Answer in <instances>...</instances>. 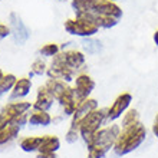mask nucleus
Segmentation results:
<instances>
[{
    "label": "nucleus",
    "instance_id": "obj_21",
    "mask_svg": "<svg viewBox=\"0 0 158 158\" xmlns=\"http://www.w3.org/2000/svg\"><path fill=\"white\" fill-rule=\"evenodd\" d=\"M42 138L43 137H25L23 139H20V148L25 152H35V151H39V147L42 144Z\"/></svg>",
    "mask_w": 158,
    "mask_h": 158
},
{
    "label": "nucleus",
    "instance_id": "obj_4",
    "mask_svg": "<svg viewBox=\"0 0 158 158\" xmlns=\"http://www.w3.org/2000/svg\"><path fill=\"white\" fill-rule=\"evenodd\" d=\"M119 132H121V125L117 124V122L105 125L94 135L92 141L86 147H95V148H101L105 152H108L111 148H114V144L117 141Z\"/></svg>",
    "mask_w": 158,
    "mask_h": 158
},
{
    "label": "nucleus",
    "instance_id": "obj_2",
    "mask_svg": "<svg viewBox=\"0 0 158 158\" xmlns=\"http://www.w3.org/2000/svg\"><path fill=\"white\" fill-rule=\"evenodd\" d=\"M106 115H108V108H98L92 111L88 117H85L81 124H79V134L85 144H89L92 138L98 131H99L106 122Z\"/></svg>",
    "mask_w": 158,
    "mask_h": 158
},
{
    "label": "nucleus",
    "instance_id": "obj_17",
    "mask_svg": "<svg viewBox=\"0 0 158 158\" xmlns=\"http://www.w3.org/2000/svg\"><path fill=\"white\" fill-rule=\"evenodd\" d=\"M52 115L49 111H39V109H32V112L29 114V121L27 124L30 127H49L52 124Z\"/></svg>",
    "mask_w": 158,
    "mask_h": 158
},
{
    "label": "nucleus",
    "instance_id": "obj_25",
    "mask_svg": "<svg viewBox=\"0 0 158 158\" xmlns=\"http://www.w3.org/2000/svg\"><path fill=\"white\" fill-rule=\"evenodd\" d=\"M46 72H48V65L43 59L38 58L35 59L33 63L30 65V76H42V75H46Z\"/></svg>",
    "mask_w": 158,
    "mask_h": 158
},
{
    "label": "nucleus",
    "instance_id": "obj_1",
    "mask_svg": "<svg viewBox=\"0 0 158 158\" xmlns=\"http://www.w3.org/2000/svg\"><path fill=\"white\" fill-rule=\"evenodd\" d=\"M147 135H148L147 127L142 124L141 121L134 125L121 128L119 135H118L117 141L114 144L112 148L114 152L118 157H124V155L131 154V152H134L137 148H139L142 145V142L147 139Z\"/></svg>",
    "mask_w": 158,
    "mask_h": 158
},
{
    "label": "nucleus",
    "instance_id": "obj_3",
    "mask_svg": "<svg viewBox=\"0 0 158 158\" xmlns=\"http://www.w3.org/2000/svg\"><path fill=\"white\" fill-rule=\"evenodd\" d=\"M65 32L72 36H78V38H92L99 32V26L95 23L89 17H78L75 16L73 19H68L65 22Z\"/></svg>",
    "mask_w": 158,
    "mask_h": 158
},
{
    "label": "nucleus",
    "instance_id": "obj_7",
    "mask_svg": "<svg viewBox=\"0 0 158 158\" xmlns=\"http://www.w3.org/2000/svg\"><path fill=\"white\" fill-rule=\"evenodd\" d=\"M132 102V95L129 92H122L114 99V102L111 104V106H108V115H106V122L112 124L115 121H118L119 118H122L127 111L131 106Z\"/></svg>",
    "mask_w": 158,
    "mask_h": 158
},
{
    "label": "nucleus",
    "instance_id": "obj_30",
    "mask_svg": "<svg viewBox=\"0 0 158 158\" xmlns=\"http://www.w3.org/2000/svg\"><path fill=\"white\" fill-rule=\"evenodd\" d=\"M152 134H154V137L158 138V114L155 115L154 124H152Z\"/></svg>",
    "mask_w": 158,
    "mask_h": 158
},
{
    "label": "nucleus",
    "instance_id": "obj_26",
    "mask_svg": "<svg viewBox=\"0 0 158 158\" xmlns=\"http://www.w3.org/2000/svg\"><path fill=\"white\" fill-rule=\"evenodd\" d=\"M79 138H81L79 129L69 127V128H68V131H66V134H65V141H66L68 144H75Z\"/></svg>",
    "mask_w": 158,
    "mask_h": 158
},
{
    "label": "nucleus",
    "instance_id": "obj_12",
    "mask_svg": "<svg viewBox=\"0 0 158 158\" xmlns=\"http://www.w3.org/2000/svg\"><path fill=\"white\" fill-rule=\"evenodd\" d=\"M92 13L106 15V16L115 17L118 20H121V17L124 15L122 9L118 6L117 2H111V0H95L94 7H92Z\"/></svg>",
    "mask_w": 158,
    "mask_h": 158
},
{
    "label": "nucleus",
    "instance_id": "obj_31",
    "mask_svg": "<svg viewBox=\"0 0 158 158\" xmlns=\"http://www.w3.org/2000/svg\"><path fill=\"white\" fill-rule=\"evenodd\" d=\"M152 40H154V43L158 46V29L154 32V35H152Z\"/></svg>",
    "mask_w": 158,
    "mask_h": 158
},
{
    "label": "nucleus",
    "instance_id": "obj_20",
    "mask_svg": "<svg viewBox=\"0 0 158 158\" xmlns=\"http://www.w3.org/2000/svg\"><path fill=\"white\" fill-rule=\"evenodd\" d=\"M45 85H46V88L49 89L50 94L53 95L55 99H58L59 96H60L63 92H65V89L69 86V83L63 82V81H58V79H50V78H48V81L45 82Z\"/></svg>",
    "mask_w": 158,
    "mask_h": 158
},
{
    "label": "nucleus",
    "instance_id": "obj_29",
    "mask_svg": "<svg viewBox=\"0 0 158 158\" xmlns=\"http://www.w3.org/2000/svg\"><path fill=\"white\" fill-rule=\"evenodd\" d=\"M36 158H58L56 152H38Z\"/></svg>",
    "mask_w": 158,
    "mask_h": 158
},
{
    "label": "nucleus",
    "instance_id": "obj_34",
    "mask_svg": "<svg viewBox=\"0 0 158 158\" xmlns=\"http://www.w3.org/2000/svg\"><path fill=\"white\" fill-rule=\"evenodd\" d=\"M71 2H76V0H71Z\"/></svg>",
    "mask_w": 158,
    "mask_h": 158
},
{
    "label": "nucleus",
    "instance_id": "obj_23",
    "mask_svg": "<svg viewBox=\"0 0 158 158\" xmlns=\"http://www.w3.org/2000/svg\"><path fill=\"white\" fill-rule=\"evenodd\" d=\"M139 112H138L137 109L134 108H129L127 112L122 115V121H121V128H125V127H129V125H134L139 122Z\"/></svg>",
    "mask_w": 158,
    "mask_h": 158
},
{
    "label": "nucleus",
    "instance_id": "obj_8",
    "mask_svg": "<svg viewBox=\"0 0 158 158\" xmlns=\"http://www.w3.org/2000/svg\"><path fill=\"white\" fill-rule=\"evenodd\" d=\"M9 26H10V36L16 45H25L30 38V30L22 20V17L16 12L9 15Z\"/></svg>",
    "mask_w": 158,
    "mask_h": 158
},
{
    "label": "nucleus",
    "instance_id": "obj_9",
    "mask_svg": "<svg viewBox=\"0 0 158 158\" xmlns=\"http://www.w3.org/2000/svg\"><path fill=\"white\" fill-rule=\"evenodd\" d=\"M95 81L92 79L91 75H88L86 72H79L73 79V91H75L78 101L89 98L91 94L94 92V89H95Z\"/></svg>",
    "mask_w": 158,
    "mask_h": 158
},
{
    "label": "nucleus",
    "instance_id": "obj_22",
    "mask_svg": "<svg viewBox=\"0 0 158 158\" xmlns=\"http://www.w3.org/2000/svg\"><path fill=\"white\" fill-rule=\"evenodd\" d=\"M17 78L13 73H4L0 79V98L4 95V94H7L13 89L15 86V83H16Z\"/></svg>",
    "mask_w": 158,
    "mask_h": 158
},
{
    "label": "nucleus",
    "instance_id": "obj_16",
    "mask_svg": "<svg viewBox=\"0 0 158 158\" xmlns=\"http://www.w3.org/2000/svg\"><path fill=\"white\" fill-rule=\"evenodd\" d=\"M20 129L22 125H19L16 121H12V122L2 125L0 127V145H4V144L13 141L19 135Z\"/></svg>",
    "mask_w": 158,
    "mask_h": 158
},
{
    "label": "nucleus",
    "instance_id": "obj_14",
    "mask_svg": "<svg viewBox=\"0 0 158 158\" xmlns=\"http://www.w3.org/2000/svg\"><path fill=\"white\" fill-rule=\"evenodd\" d=\"M53 95L49 92V89L46 88V85H42L38 88L36 92V99L33 102V109H39V111H49L53 106L55 102Z\"/></svg>",
    "mask_w": 158,
    "mask_h": 158
},
{
    "label": "nucleus",
    "instance_id": "obj_11",
    "mask_svg": "<svg viewBox=\"0 0 158 158\" xmlns=\"http://www.w3.org/2000/svg\"><path fill=\"white\" fill-rule=\"evenodd\" d=\"M60 56H62L63 63L75 72L82 71L83 66H85V63H86V55L83 53L82 50H78V49L62 50V52H60Z\"/></svg>",
    "mask_w": 158,
    "mask_h": 158
},
{
    "label": "nucleus",
    "instance_id": "obj_33",
    "mask_svg": "<svg viewBox=\"0 0 158 158\" xmlns=\"http://www.w3.org/2000/svg\"><path fill=\"white\" fill-rule=\"evenodd\" d=\"M111 2H118V0H111Z\"/></svg>",
    "mask_w": 158,
    "mask_h": 158
},
{
    "label": "nucleus",
    "instance_id": "obj_27",
    "mask_svg": "<svg viewBox=\"0 0 158 158\" xmlns=\"http://www.w3.org/2000/svg\"><path fill=\"white\" fill-rule=\"evenodd\" d=\"M108 152H105L101 148H95V147H88V155L86 158H104Z\"/></svg>",
    "mask_w": 158,
    "mask_h": 158
},
{
    "label": "nucleus",
    "instance_id": "obj_24",
    "mask_svg": "<svg viewBox=\"0 0 158 158\" xmlns=\"http://www.w3.org/2000/svg\"><path fill=\"white\" fill-rule=\"evenodd\" d=\"M60 52H62V49H60V45H58V43H46L39 49V53L43 58H55Z\"/></svg>",
    "mask_w": 158,
    "mask_h": 158
},
{
    "label": "nucleus",
    "instance_id": "obj_32",
    "mask_svg": "<svg viewBox=\"0 0 158 158\" xmlns=\"http://www.w3.org/2000/svg\"><path fill=\"white\" fill-rule=\"evenodd\" d=\"M4 73H3V71H2V69H0V79H2V76H3Z\"/></svg>",
    "mask_w": 158,
    "mask_h": 158
},
{
    "label": "nucleus",
    "instance_id": "obj_13",
    "mask_svg": "<svg viewBox=\"0 0 158 158\" xmlns=\"http://www.w3.org/2000/svg\"><path fill=\"white\" fill-rule=\"evenodd\" d=\"M56 101H58L59 105H60L65 117H72V115L75 114L76 105H78V102H79L75 95V91H73V86H71V85L65 89V92H63Z\"/></svg>",
    "mask_w": 158,
    "mask_h": 158
},
{
    "label": "nucleus",
    "instance_id": "obj_28",
    "mask_svg": "<svg viewBox=\"0 0 158 158\" xmlns=\"http://www.w3.org/2000/svg\"><path fill=\"white\" fill-rule=\"evenodd\" d=\"M10 26L9 25H4V23H2L0 22V40H3V39H6L7 36H10Z\"/></svg>",
    "mask_w": 158,
    "mask_h": 158
},
{
    "label": "nucleus",
    "instance_id": "obj_6",
    "mask_svg": "<svg viewBox=\"0 0 158 158\" xmlns=\"http://www.w3.org/2000/svg\"><path fill=\"white\" fill-rule=\"evenodd\" d=\"M46 75L50 79H58V81H63V82H66V83H71L75 79L76 72L72 71L71 68H68L63 63L62 56L59 53L55 58H52V62H50V66L48 68Z\"/></svg>",
    "mask_w": 158,
    "mask_h": 158
},
{
    "label": "nucleus",
    "instance_id": "obj_19",
    "mask_svg": "<svg viewBox=\"0 0 158 158\" xmlns=\"http://www.w3.org/2000/svg\"><path fill=\"white\" fill-rule=\"evenodd\" d=\"M60 148V139L56 135H43L38 152H56Z\"/></svg>",
    "mask_w": 158,
    "mask_h": 158
},
{
    "label": "nucleus",
    "instance_id": "obj_10",
    "mask_svg": "<svg viewBox=\"0 0 158 158\" xmlns=\"http://www.w3.org/2000/svg\"><path fill=\"white\" fill-rule=\"evenodd\" d=\"M99 108V104H98V101L95 98H86V99H82L79 101L78 105H76V109H75V114L72 115V119H71V125L72 128H78L79 129V124H81V121L85 117H88L92 111H95V109Z\"/></svg>",
    "mask_w": 158,
    "mask_h": 158
},
{
    "label": "nucleus",
    "instance_id": "obj_18",
    "mask_svg": "<svg viewBox=\"0 0 158 158\" xmlns=\"http://www.w3.org/2000/svg\"><path fill=\"white\" fill-rule=\"evenodd\" d=\"M81 48H82V52L85 55H98L102 50V42L99 39H95L94 36L92 38H83L81 42Z\"/></svg>",
    "mask_w": 158,
    "mask_h": 158
},
{
    "label": "nucleus",
    "instance_id": "obj_5",
    "mask_svg": "<svg viewBox=\"0 0 158 158\" xmlns=\"http://www.w3.org/2000/svg\"><path fill=\"white\" fill-rule=\"evenodd\" d=\"M30 109H33V104L29 101H16L6 104L0 111V127L17 119L20 115L29 112Z\"/></svg>",
    "mask_w": 158,
    "mask_h": 158
},
{
    "label": "nucleus",
    "instance_id": "obj_15",
    "mask_svg": "<svg viewBox=\"0 0 158 158\" xmlns=\"http://www.w3.org/2000/svg\"><path fill=\"white\" fill-rule=\"evenodd\" d=\"M30 89H32V81L30 78H19L15 83L13 89L10 91V99L12 101H22L23 98L30 94Z\"/></svg>",
    "mask_w": 158,
    "mask_h": 158
}]
</instances>
